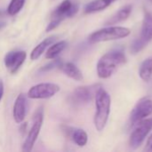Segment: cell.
Listing matches in <instances>:
<instances>
[{
    "label": "cell",
    "instance_id": "cb8c5ba5",
    "mask_svg": "<svg viewBox=\"0 0 152 152\" xmlns=\"http://www.w3.org/2000/svg\"><path fill=\"white\" fill-rule=\"evenodd\" d=\"M78 9H79V4L77 3H73L72 4V6L69 12V14H68V18H71L73 17L74 15L77 14V12H78Z\"/></svg>",
    "mask_w": 152,
    "mask_h": 152
},
{
    "label": "cell",
    "instance_id": "d6986e66",
    "mask_svg": "<svg viewBox=\"0 0 152 152\" xmlns=\"http://www.w3.org/2000/svg\"><path fill=\"white\" fill-rule=\"evenodd\" d=\"M72 4L73 3L69 0H64L63 2H61V4L57 7V9L53 13V18H58L61 19V20L64 18H68V14L72 6Z\"/></svg>",
    "mask_w": 152,
    "mask_h": 152
},
{
    "label": "cell",
    "instance_id": "5bb4252c",
    "mask_svg": "<svg viewBox=\"0 0 152 152\" xmlns=\"http://www.w3.org/2000/svg\"><path fill=\"white\" fill-rule=\"evenodd\" d=\"M55 40H56V37L55 36H52V37H46L45 39H44L42 42H40L32 50V52L30 53V59L32 61L37 60L43 54V53L45 51V49L47 47H49Z\"/></svg>",
    "mask_w": 152,
    "mask_h": 152
},
{
    "label": "cell",
    "instance_id": "52a82bcc",
    "mask_svg": "<svg viewBox=\"0 0 152 152\" xmlns=\"http://www.w3.org/2000/svg\"><path fill=\"white\" fill-rule=\"evenodd\" d=\"M61 90L60 86L54 83H40L32 86L27 96L29 99H49L54 96Z\"/></svg>",
    "mask_w": 152,
    "mask_h": 152
},
{
    "label": "cell",
    "instance_id": "6da1fadb",
    "mask_svg": "<svg viewBox=\"0 0 152 152\" xmlns=\"http://www.w3.org/2000/svg\"><path fill=\"white\" fill-rule=\"evenodd\" d=\"M126 56L120 50H113L102 55L97 62V74L100 78L110 77L122 65L126 64Z\"/></svg>",
    "mask_w": 152,
    "mask_h": 152
},
{
    "label": "cell",
    "instance_id": "30bf717a",
    "mask_svg": "<svg viewBox=\"0 0 152 152\" xmlns=\"http://www.w3.org/2000/svg\"><path fill=\"white\" fill-rule=\"evenodd\" d=\"M28 96L24 94H20L13 104L12 116L17 124H20L24 121L28 111Z\"/></svg>",
    "mask_w": 152,
    "mask_h": 152
},
{
    "label": "cell",
    "instance_id": "4316f807",
    "mask_svg": "<svg viewBox=\"0 0 152 152\" xmlns=\"http://www.w3.org/2000/svg\"><path fill=\"white\" fill-rule=\"evenodd\" d=\"M149 1H151V2H152V0H149Z\"/></svg>",
    "mask_w": 152,
    "mask_h": 152
},
{
    "label": "cell",
    "instance_id": "44dd1931",
    "mask_svg": "<svg viewBox=\"0 0 152 152\" xmlns=\"http://www.w3.org/2000/svg\"><path fill=\"white\" fill-rule=\"evenodd\" d=\"M25 0H12L7 7V12L9 15L17 14L24 6Z\"/></svg>",
    "mask_w": 152,
    "mask_h": 152
},
{
    "label": "cell",
    "instance_id": "5b68a950",
    "mask_svg": "<svg viewBox=\"0 0 152 152\" xmlns=\"http://www.w3.org/2000/svg\"><path fill=\"white\" fill-rule=\"evenodd\" d=\"M44 120V111L41 108H39L33 117V124L30 130L28 133V136L22 145V151L24 152H29L32 151L35 142L39 135L42 125Z\"/></svg>",
    "mask_w": 152,
    "mask_h": 152
},
{
    "label": "cell",
    "instance_id": "7a4b0ae2",
    "mask_svg": "<svg viewBox=\"0 0 152 152\" xmlns=\"http://www.w3.org/2000/svg\"><path fill=\"white\" fill-rule=\"evenodd\" d=\"M95 114L94 118V123L96 130L102 132L109 120L110 114L111 98L109 93L102 86L97 90L95 94Z\"/></svg>",
    "mask_w": 152,
    "mask_h": 152
},
{
    "label": "cell",
    "instance_id": "d4e9b609",
    "mask_svg": "<svg viewBox=\"0 0 152 152\" xmlns=\"http://www.w3.org/2000/svg\"><path fill=\"white\" fill-rule=\"evenodd\" d=\"M144 151H152V134L148 138L146 142V145L144 148Z\"/></svg>",
    "mask_w": 152,
    "mask_h": 152
},
{
    "label": "cell",
    "instance_id": "e0dca14e",
    "mask_svg": "<svg viewBox=\"0 0 152 152\" xmlns=\"http://www.w3.org/2000/svg\"><path fill=\"white\" fill-rule=\"evenodd\" d=\"M66 47H67V42L64 40L59 41L55 44H52L51 46H49L47 52L45 53V58L49 60H53L56 58Z\"/></svg>",
    "mask_w": 152,
    "mask_h": 152
},
{
    "label": "cell",
    "instance_id": "4fadbf2b",
    "mask_svg": "<svg viewBox=\"0 0 152 152\" xmlns=\"http://www.w3.org/2000/svg\"><path fill=\"white\" fill-rule=\"evenodd\" d=\"M141 37L148 41H151L152 39V12L147 9L144 10Z\"/></svg>",
    "mask_w": 152,
    "mask_h": 152
},
{
    "label": "cell",
    "instance_id": "7c38bea8",
    "mask_svg": "<svg viewBox=\"0 0 152 152\" xmlns=\"http://www.w3.org/2000/svg\"><path fill=\"white\" fill-rule=\"evenodd\" d=\"M117 0H93L85 6V13H94L103 11Z\"/></svg>",
    "mask_w": 152,
    "mask_h": 152
},
{
    "label": "cell",
    "instance_id": "603a6c76",
    "mask_svg": "<svg viewBox=\"0 0 152 152\" xmlns=\"http://www.w3.org/2000/svg\"><path fill=\"white\" fill-rule=\"evenodd\" d=\"M61 22V19H58V18H53L52 20L50 21V23L48 24L47 28H46V32H49L53 29H54L56 27L59 26V24Z\"/></svg>",
    "mask_w": 152,
    "mask_h": 152
},
{
    "label": "cell",
    "instance_id": "9a60e30c",
    "mask_svg": "<svg viewBox=\"0 0 152 152\" xmlns=\"http://www.w3.org/2000/svg\"><path fill=\"white\" fill-rule=\"evenodd\" d=\"M61 69L66 76H68L69 77L76 81H82L84 79L82 71L78 69V67H77L72 62L63 63V65L61 66Z\"/></svg>",
    "mask_w": 152,
    "mask_h": 152
},
{
    "label": "cell",
    "instance_id": "9c48e42d",
    "mask_svg": "<svg viewBox=\"0 0 152 152\" xmlns=\"http://www.w3.org/2000/svg\"><path fill=\"white\" fill-rule=\"evenodd\" d=\"M27 53L24 51H12L4 56V65L12 74H14L25 61Z\"/></svg>",
    "mask_w": 152,
    "mask_h": 152
},
{
    "label": "cell",
    "instance_id": "2e32d148",
    "mask_svg": "<svg viewBox=\"0 0 152 152\" xmlns=\"http://www.w3.org/2000/svg\"><path fill=\"white\" fill-rule=\"evenodd\" d=\"M139 76L145 82H149L151 79L152 57H148L142 62L139 69Z\"/></svg>",
    "mask_w": 152,
    "mask_h": 152
},
{
    "label": "cell",
    "instance_id": "277c9868",
    "mask_svg": "<svg viewBox=\"0 0 152 152\" xmlns=\"http://www.w3.org/2000/svg\"><path fill=\"white\" fill-rule=\"evenodd\" d=\"M134 130L130 135L129 146L133 150L138 149L145 141L147 135L152 130V118H145L134 126Z\"/></svg>",
    "mask_w": 152,
    "mask_h": 152
},
{
    "label": "cell",
    "instance_id": "484cf974",
    "mask_svg": "<svg viewBox=\"0 0 152 152\" xmlns=\"http://www.w3.org/2000/svg\"><path fill=\"white\" fill-rule=\"evenodd\" d=\"M4 95V83L2 80H0V102L3 98Z\"/></svg>",
    "mask_w": 152,
    "mask_h": 152
},
{
    "label": "cell",
    "instance_id": "7402d4cb",
    "mask_svg": "<svg viewBox=\"0 0 152 152\" xmlns=\"http://www.w3.org/2000/svg\"><path fill=\"white\" fill-rule=\"evenodd\" d=\"M63 65V62L61 59H56V60H53L50 63L45 65L44 67H42L39 71L40 72H47L49 70H52L55 68H61V66Z\"/></svg>",
    "mask_w": 152,
    "mask_h": 152
},
{
    "label": "cell",
    "instance_id": "ba28073f",
    "mask_svg": "<svg viewBox=\"0 0 152 152\" xmlns=\"http://www.w3.org/2000/svg\"><path fill=\"white\" fill-rule=\"evenodd\" d=\"M101 86V85L95 84L93 86H79L76 88L71 94L72 102L76 105H85L91 102L94 99L95 94Z\"/></svg>",
    "mask_w": 152,
    "mask_h": 152
},
{
    "label": "cell",
    "instance_id": "8992f818",
    "mask_svg": "<svg viewBox=\"0 0 152 152\" xmlns=\"http://www.w3.org/2000/svg\"><path fill=\"white\" fill-rule=\"evenodd\" d=\"M152 114V100L151 98L141 99L130 113L129 121L133 127L138 122L147 118Z\"/></svg>",
    "mask_w": 152,
    "mask_h": 152
},
{
    "label": "cell",
    "instance_id": "ac0fdd59",
    "mask_svg": "<svg viewBox=\"0 0 152 152\" xmlns=\"http://www.w3.org/2000/svg\"><path fill=\"white\" fill-rule=\"evenodd\" d=\"M71 139L75 144H77L79 147H84L86 145L88 142V135L87 133L80 128L77 129H73L72 134H71Z\"/></svg>",
    "mask_w": 152,
    "mask_h": 152
},
{
    "label": "cell",
    "instance_id": "8fae6325",
    "mask_svg": "<svg viewBox=\"0 0 152 152\" xmlns=\"http://www.w3.org/2000/svg\"><path fill=\"white\" fill-rule=\"evenodd\" d=\"M132 9H133L132 4H126L122 6L105 22V24L108 26H111L125 21L130 16L132 12Z\"/></svg>",
    "mask_w": 152,
    "mask_h": 152
},
{
    "label": "cell",
    "instance_id": "ffe728a7",
    "mask_svg": "<svg viewBox=\"0 0 152 152\" xmlns=\"http://www.w3.org/2000/svg\"><path fill=\"white\" fill-rule=\"evenodd\" d=\"M150 43V41H148L147 39L143 38L142 37L140 36V37H137L136 39H134L131 45V52L134 54H136L138 53H140L142 49H144L147 45Z\"/></svg>",
    "mask_w": 152,
    "mask_h": 152
},
{
    "label": "cell",
    "instance_id": "3957f363",
    "mask_svg": "<svg viewBox=\"0 0 152 152\" xmlns=\"http://www.w3.org/2000/svg\"><path fill=\"white\" fill-rule=\"evenodd\" d=\"M131 31L128 28L120 27V26H109L101 29H98L93 32L88 40L92 44L106 42L111 40H118L121 38H125L130 35Z\"/></svg>",
    "mask_w": 152,
    "mask_h": 152
}]
</instances>
